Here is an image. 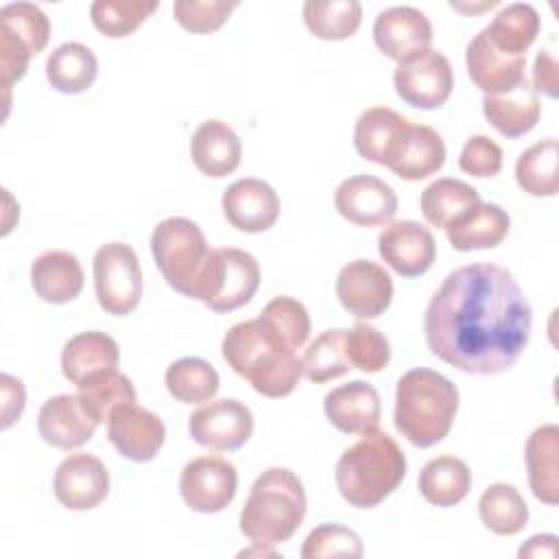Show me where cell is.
<instances>
[{
  "label": "cell",
  "mask_w": 559,
  "mask_h": 559,
  "mask_svg": "<svg viewBox=\"0 0 559 559\" xmlns=\"http://www.w3.org/2000/svg\"><path fill=\"white\" fill-rule=\"evenodd\" d=\"M459 411V389L428 367L406 371L395 386L393 424L417 448H430L450 432Z\"/></svg>",
  "instance_id": "cell-4"
},
{
  "label": "cell",
  "mask_w": 559,
  "mask_h": 559,
  "mask_svg": "<svg viewBox=\"0 0 559 559\" xmlns=\"http://www.w3.org/2000/svg\"><path fill=\"white\" fill-rule=\"evenodd\" d=\"M528 485L544 504L559 502V428L544 424L535 428L524 448Z\"/></svg>",
  "instance_id": "cell-27"
},
{
  "label": "cell",
  "mask_w": 559,
  "mask_h": 559,
  "mask_svg": "<svg viewBox=\"0 0 559 559\" xmlns=\"http://www.w3.org/2000/svg\"><path fill=\"white\" fill-rule=\"evenodd\" d=\"M518 557H533V559H539V557H557V535H535L531 537L524 546H520L518 550Z\"/></svg>",
  "instance_id": "cell-49"
},
{
  "label": "cell",
  "mask_w": 559,
  "mask_h": 559,
  "mask_svg": "<svg viewBox=\"0 0 559 559\" xmlns=\"http://www.w3.org/2000/svg\"><path fill=\"white\" fill-rule=\"evenodd\" d=\"M157 7V0H96L90 7V20L105 37H127Z\"/></svg>",
  "instance_id": "cell-41"
},
{
  "label": "cell",
  "mask_w": 559,
  "mask_h": 559,
  "mask_svg": "<svg viewBox=\"0 0 559 559\" xmlns=\"http://www.w3.org/2000/svg\"><path fill=\"white\" fill-rule=\"evenodd\" d=\"M221 205L227 223L247 234L271 229L282 210L277 192L255 177H245L227 186Z\"/></svg>",
  "instance_id": "cell-19"
},
{
  "label": "cell",
  "mask_w": 559,
  "mask_h": 559,
  "mask_svg": "<svg viewBox=\"0 0 559 559\" xmlns=\"http://www.w3.org/2000/svg\"><path fill=\"white\" fill-rule=\"evenodd\" d=\"M260 286L258 260L242 249H212L194 286L192 299L203 301L214 312H231L251 301Z\"/></svg>",
  "instance_id": "cell-7"
},
{
  "label": "cell",
  "mask_w": 559,
  "mask_h": 559,
  "mask_svg": "<svg viewBox=\"0 0 559 559\" xmlns=\"http://www.w3.org/2000/svg\"><path fill=\"white\" fill-rule=\"evenodd\" d=\"M96 419L85 411L79 393H61L46 400L37 413V430L41 439L59 450L85 445L96 432Z\"/></svg>",
  "instance_id": "cell-20"
},
{
  "label": "cell",
  "mask_w": 559,
  "mask_h": 559,
  "mask_svg": "<svg viewBox=\"0 0 559 559\" xmlns=\"http://www.w3.org/2000/svg\"><path fill=\"white\" fill-rule=\"evenodd\" d=\"M225 362L264 397H286L299 384L297 349L262 317L231 325L221 343Z\"/></svg>",
  "instance_id": "cell-2"
},
{
  "label": "cell",
  "mask_w": 559,
  "mask_h": 559,
  "mask_svg": "<svg viewBox=\"0 0 559 559\" xmlns=\"http://www.w3.org/2000/svg\"><path fill=\"white\" fill-rule=\"evenodd\" d=\"M478 515L496 535H518L528 522V507L513 485L493 483L478 500Z\"/></svg>",
  "instance_id": "cell-38"
},
{
  "label": "cell",
  "mask_w": 559,
  "mask_h": 559,
  "mask_svg": "<svg viewBox=\"0 0 559 559\" xmlns=\"http://www.w3.org/2000/svg\"><path fill=\"white\" fill-rule=\"evenodd\" d=\"M345 354L352 369L365 373H378L391 360L386 336L369 323H356L352 330H345Z\"/></svg>",
  "instance_id": "cell-42"
},
{
  "label": "cell",
  "mask_w": 559,
  "mask_h": 559,
  "mask_svg": "<svg viewBox=\"0 0 559 559\" xmlns=\"http://www.w3.org/2000/svg\"><path fill=\"white\" fill-rule=\"evenodd\" d=\"M380 258L402 277L424 275L435 258L437 242L428 227L417 221L389 223L378 236Z\"/></svg>",
  "instance_id": "cell-17"
},
{
  "label": "cell",
  "mask_w": 559,
  "mask_h": 559,
  "mask_svg": "<svg viewBox=\"0 0 559 559\" xmlns=\"http://www.w3.org/2000/svg\"><path fill=\"white\" fill-rule=\"evenodd\" d=\"M334 207L345 221L358 227H376L395 216L397 197L386 181L371 175H354L338 183Z\"/></svg>",
  "instance_id": "cell-16"
},
{
  "label": "cell",
  "mask_w": 559,
  "mask_h": 559,
  "mask_svg": "<svg viewBox=\"0 0 559 559\" xmlns=\"http://www.w3.org/2000/svg\"><path fill=\"white\" fill-rule=\"evenodd\" d=\"M328 421L345 435H367L380 426V395L373 384L352 380L323 397Z\"/></svg>",
  "instance_id": "cell-21"
},
{
  "label": "cell",
  "mask_w": 559,
  "mask_h": 559,
  "mask_svg": "<svg viewBox=\"0 0 559 559\" xmlns=\"http://www.w3.org/2000/svg\"><path fill=\"white\" fill-rule=\"evenodd\" d=\"M98 306L107 314L124 317L142 299V271L135 251L124 242L103 245L92 262Z\"/></svg>",
  "instance_id": "cell-9"
},
{
  "label": "cell",
  "mask_w": 559,
  "mask_h": 559,
  "mask_svg": "<svg viewBox=\"0 0 559 559\" xmlns=\"http://www.w3.org/2000/svg\"><path fill=\"white\" fill-rule=\"evenodd\" d=\"M31 286L48 304H68L83 290V269L74 253L50 249L31 264Z\"/></svg>",
  "instance_id": "cell-25"
},
{
  "label": "cell",
  "mask_w": 559,
  "mask_h": 559,
  "mask_svg": "<svg viewBox=\"0 0 559 559\" xmlns=\"http://www.w3.org/2000/svg\"><path fill=\"white\" fill-rule=\"evenodd\" d=\"M498 2L496 0H489V2H483V4H478V7H461V4H456V2H450V7L452 9H456V11H483V9H491V7H496Z\"/></svg>",
  "instance_id": "cell-51"
},
{
  "label": "cell",
  "mask_w": 559,
  "mask_h": 559,
  "mask_svg": "<svg viewBox=\"0 0 559 559\" xmlns=\"http://www.w3.org/2000/svg\"><path fill=\"white\" fill-rule=\"evenodd\" d=\"M459 166L472 177H496L502 168V148L487 135H472L461 148Z\"/></svg>",
  "instance_id": "cell-46"
},
{
  "label": "cell",
  "mask_w": 559,
  "mask_h": 559,
  "mask_svg": "<svg viewBox=\"0 0 559 559\" xmlns=\"http://www.w3.org/2000/svg\"><path fill=\"white\" fill-rule=\"evenodd\" d=\"M50 37V20L33 2H9L0 9V74L9 94L20 81L28 61L41 52Z\"/></svg>",
  "instance_id": "cell-8"
},
{
  "label": "cell",
  "mask_w": 559,
  "mask_h": 559,
  "mask_svg": "<svg viewBox=\"0 0 559 559\" xmlns=\"http://www.w3.org/2000/svg\"><path fill=\"white\" fill-rule=\"evenodd\" d=\"M465 66L472 83L485 94H502L520 85L526 74V57H515L498 50L485 31L474 35L465 50Z\"/></svg>",
  "instance_id": "cell-22"
},
{
  "label": "cell",
  "mask_w": 559,
  "mask_h": 559,
  "mask_svg": "<svg viewBox=\"0 0 559 559\" xmlns=\"http://www.w3.org/2000/svg\"><path fill=\"white\" fill-rule=\"evenodd\" d=\"M365 548L360 537L341 524H321L312 528L301 546L304 559H334V557H347L358 559L362 557Z\"/></svg>",
  "instance_id": "cell-43"
},
{
  "label": "cell",
  "mask_w": 559,
  "mask_h": 559,
  "mask_svg": "<svg viewBox=\"0 0 559 559\" xmlns=\"http://www.w3.org/2000/svg\"><path fill=\"white\" fill-rule=\"evenodd\" d=\"M509 214L496 203H478L445 227L448 242L456 251L493 249L509 234Z\"/></svg>",
  "instance_id": "cell-28"
},
{
  "label": "cell",
  "mask_w": 559,
  "mask_h": 559,
  "mask_svg": "<svg viewBox=\"0 0 559 559\" xmlns=\"http://www.w3.org/2000/svg\"><path fill=\"white\" fill-rule=\"evenodd\" d=\"M295 349H301L310 336V317L306 306L288 295L273 297L260 312Z\"/></svg>",
  "instance_id": "cell-44"
},
{
  "label": "cell",
  "mask_w": 559,
  "mask_h": 559,
  "mask_svg": "<svg viewBox=\"0 0 559 559\" xmlns=\"http://www.w3.org/2000/svg\"><path fill=\"white\" fill-rule=\"evenodd\" d=\"M393 85L406 105L417 109H437L452 94V66L443 52L428 48L397 63L393 72Z\"/></svg>",
  "instance_id": "cell-10"
},
{
  "label": "cell",
  "mask_w": 559,
  "mask_h": 559,
  "mask_svg": "<svg viewBox=\"0 0 559 559\" xmlns=\"http://www.w3.org/2000/svg\"><path fill=\"white\" fill-rule=\"evenodd\" d=\"M559 144L555 138H546L528 146L515 162L518 186L533 197H555L559 190Z\"/></svg>",
  "instance_id": "cell-36"
},
{
  "label": "cell",
  "mask_w": 559,
  "mask_h": 559,
  "mask_svg": "<svg viewBox=\"0 0 559 559\" xmlns=\"http://www.w3.org/2000/svg\"><path fill=\"white\" fill-rule=\"evenodd\" d=\"M107 435L120 456L133 463L153 461L166 441L164 421L135 402L114 408L107 421Z\"/></svg>",
  "instance_id": "cell-15"
},
{
  "label": "cell",
  "mask_w": 559,
  "mask_h": 559,
  "mask_svg": "<svg viewBox=\"0 0 559 559\" xmlns=\"http://www.w3.org/2000/svg\"><path fill=\"white\" fill-rule=\"evenodd\" d=\"M417 487L426 502L435 507H454L469 493L472 472L465 461L443 454L430 459L421 467Z\"/></svg>",
  "instance_id": "cell-31"
},
{
  "label": "cell",
  "mask_w": 559,
  "mask_h": 559,
  "mask_svg": "<svg viewBox=\"0 0 559 559\" xmlns=\"http://www.w3.org/2000/svg\"><path fill=\"white\" fill-rule=\"evenodd\" d=\"M190 157L205 177L218 179L238 168L242 144L227 122L210 118L201 122L192 133Z\"/></svg>",
  "instance_id": "cell-24"
},
{
  "label": "cell",
  "mask_w": 559,
  "mask_h": 559,
  "mask_svg": "<svg viewBox=\"0 0 559 559\" xmlns=\"http://www.w3.org/2000/svg\"><path fill=\"white\" fill-rule=\"evenodd\" d=\"M120 360L118 343L98 330L74 334L61 352V371L72 384H81L85 378L98 371L116 369Z\"/></svg>",
  "instance_id": "cell-29"
},
{
  "label": "cell",
  "mask_w": 559,
  "mask_h": 559,
  "mask_svg": "<svg viewBox=\"0 0 559 559\" xmlns=\"http://www.w3.org/2000/svg\"><path fill=\"white\" fill-rule=\"evenodd\" d=\"M533 312L515 277L498 264L474 262L452 271L424 314L428 349L476 376L511 369L531 336Z\"/></svg>",
  "instance_id": "cell-1"
},
{
  "label": "cell",
  "mask_w": 559,
  "mask_h": 559,
  "mask_svg": "<svg viewBox=\"0 0 559 559\" xmlns=\"http://www.w3.org/2000/svg\"><path fill=\"white\" fill-rule=\"evenodd\" d=\"M308 500L299 476L286 467L264 469L240 511V531L253 544L288 542L306 518Z\"/></svg>",
  "instance_id": "cell-5"
},
{
  "label": "cell",
  "mask_w": 559,
  "mask_h": 559,
  "mask_svg": "<svg viewBox=\"0 0 559 559\" xmlns=\"http://www.w3.org/2000/svg\"><path fill=\"white\" fill-rule=\"evenodd\" d=\"M238 472L223 456H199L186 463L179 476L183 502L197 513H218L236 496Z\"/></svg>",
  "instance_id": "cell-12"
},
{
  "label": "cell",
  "mask_w": 559,
  "mask_h": 559,
  "mask_svg": "<svg viewBox=\"0 0 559 559\" xmlns=\"http://www.w3.org/2000/svg\"><path fill=\"white\" fill-rule=\"evenodd\" d=\"M443 162L445 144L441 135L432 127L411 122L395 159L389 164V170L400 179L419 181L441 170Z\"/></svg>",
  "instance_id": "cell-30"
},
{
  "label": "cell",
  "mask_w": 559,
  "mask_h": 559,
  "mask_svg": "<svg viewBox=\"0 0 559 559\" xmlns=\"http://www.w3.org/2000/svg\"><path fill=\"white\" fill-rule=\"evenodd\" d=\"M406 476V456L397 441L373 430L349 445L336 461V489L349 507L373 509L391 496Z\"/></svg>",
  "instance_id": "cell-3"
},
{
  "label": "cell",
  "mask_w": 559,
  "mask_h": 559,
  "mask_svg": "<svg viewBox=\"0 0 559 559\" xmlns=\"http://www.w3.org/2000/svg\"><path fill=\"white\" fill-rule=\"evenodd\" d=\"M373 41L384 57L402 63L430 48L432 24L415 7H389L373 22Z\"/></svg>",
  "instance_id": "cell-18"
},
{
  "label": "cell",
  "mask_w": 559,
  "mask_h": 559,
  "mask_svg": "<svg viewBox=\"0 0 559 559\" xmlns=\"http://www.w3.org/2000/svg\"><path fill=\"white\" fill-rule=\"evenodd\" d=\"M79 397L96 424L109 421L114 408L135 402L133 382L118 369L92 373L79 384Z\"/></svg>",
  "instance_id": "cell-39"
},
{
  "label": "cell",
  "mask_w": 559,
  "mask_h": 559,
  "mask_svg": "<svg viewBox=\"0 0 559 559\" xmlns=\"http://www.w3.org/2000/svg\"><path fill=\"white\" fill-rule=\"evenodd\" d=\"M188 432L203 448L216 452L238 450L253 435V415L249 406L234 397L214 400L188 417Z\"/></svg>",
  "instance_id": "cell-11"
},
{
  "label": "cell",
  "mask_w": 559,
  "mask_h": 559,
  "mask_svg": "<svg viewBox=\"0 0 559 559\" xmlns=\"http://www.w3.org/2000/svg\"><path fill=\"white\" fill-rule=\"evenodd\" d=\"M557 59L550 50H539L533 63V90L546 94L548 98L559 96V72H557Z\"/></svg>",
  "instance_id": "cell-47"
},
{
  "label": "cell",
  "mask_w": 559,
  "mask_h": 559,
  "mask_svg": "<svg viewBox=\"0 0 559 559\" xmlns=\"http://www.w3.org/2000/svg\"><path fill=\"white\" fill-rule=\"evenodd\" d=\"M242 557H249V555H262V557H277V552L273 550V546H266V544H253L251 548H247V550H242L240 552Z\"/></svg>",
  "instance_id": "cell-50"
},
{
  "label": "cell",
  "mask_w": 559,
  "mask_h": 559,
  "mask_svg": "<svg viewBox=\"0 0 559 559\" xmlns=\"http://www.w3.org/2000/svg\"><path fill=\"white\" fill-rule=\"evenodd\" d=\"M0 382H2V428L7 430L9 426L15 424V419H20L24 411L26 393L20 378L2 373Z\"/></svg>",
  "instance_id": "cell-48"
},
{
  "label": "cell",
  "mask_w": 559,
  "mask_h": 559,
  "mask_svg": "<svg viewBox=\"0 0 559 559\" xmlns=\"http://www.w3.org/2000/svg\"><path fill=\"white\" fill-rule=\"evenodd\" d=\"M483 114L498 133L507 138H520L537 124L542 105L531 81L524 79L509 92L485 94Z\"/></svg>",
  "instance_id": "cell-26"
},
{
  "label": "cell",
  "mask_w": 559,
  "mask_h": 559,
  "mask_svg": "<svg viewBox=\"0 0 559 559\" xmlns=\"http://www.w3.org/2000/svg\"><path fill=\"white\" fill-rule=\"evenodd\" d=\"M164 382L168 393L183 404L210 402L221 386L216 369L197 356H186L170 362Z\"/></svg>",
  "instance_id": "cell-37"
},
{
  "label": "cell",
  "mask_w": 559,
  "mask_h": 559,
  "mask_svg": "<svg viewBox=\"0 0 559 559\" xmlns=\"http://www.w3.org/2000/svg\"><path fill=\"white\" fill-rule=\"evenodd\" d=\"M480 203V194L476 188L461 179L441 177L428 183L419 197V207L424 218L435 227H450L459 216H463L469 207Z\"/></svg>",
  "instance_id": "cell-33"
},
{
  "label": "cell",
  "mask_w": 559,
  "mask_h": 559,
  "mask_svg": "<svg viewBox=\"0 0 559 559\" xmlns=\"http://www.w3.org/2000/svg\"><path fill=\"white\" fill-rule=\"evenodd\" d=\"M55 498L70 511H90L109 493V472L105 463L87 452L66 456L52 478Z\"/></svg>",
  "instance_id": "cell-14"
},
{
  "label": "cell",
  "mask_w": 559,
  "mask_h": 559,
  "mask_svg": "<svg viewBox=\"0 0 559 559\" xmlns=\"http://www.w3.org/2000/svg\"><path fill=\"white\" fill-rule=\"evenodd\" d=\"M483 31L498 50L526 57V50L539 33V13L528 2H513L507 4Z\"/></svg>",
  "instance_id": "cell-34"
},
{
  "label": "cell",
  "mask_w": 559,
  "mask_h": 559,
  "mask_svg": "<svg viewBox=\"0 0 559 559\" xmlns=\"http://www.w3.org/2000/svg\"><path fill=\"white\" fill-rule=\"evenodd\" d=\"M210 251L201 227L186 216L164 218L151 234V253L159 273L170 288L190 299Z\"/></svg>",
  "instance_id": "cell-6"
},
{
  "label": "cell",
  "mask_w": 559,
  "mask_h": 559,
  "mask_svg": "<svg viewBox=\"0 0 559 559\" xmlns=\"http://www.w3.org/2000/svg\"><path fill=\"white\" fill-rule=\"evenodd\" d=\"M336 297L356 319H376L391 306L393 282L380 264L358 258L338 271Z\"/></svg>",
  "instance_id": "cell-13"
},
{
  "label": "cell",
  "mask_w": 559,
  "mask_h": 559,
  "mask_svg": "<svg viewBox=\"0 0 559 559\" xmlns=\"http://www.w3.org/2000/svg\"><path fill=\"white\" fill-rule=\"evenodd\" d=\"M301 15L314 37L341 41L358 31L362 7L356 0H308Z\"/></svg>",
  "instance_id": "cell-35"
},
{
  "label": "cell",
  "mask_w": 559,
  "mask_h": 559,
  "mask_svg": "<svg viewBox=\"0 0 559 559\" xmlns=\"http://www.w3.org/2000/svg\"><path fill=\"white\" fill-rule=\"evenodd\" d=\"M236 7L238 0H177L173 15L186 31L203 35L218 31Z\"/></svg>",
  "instance_id": "cell-45"
},
{
  "label": "cell",
  "mask_w": 559,
  "mask_h": 559,
  "mask_svg": "<svg viewBox=\"0 0 559 559\" xmlns=\"http://www.w3.org/2000/svg\"><path fill=\"white\" fill-rule=\"evenodd\" d=\"M98 59L79 41L57 46L46 59V79L61 94H81L96 81Z\"/></svg>",
  "instance_id": "cell-32"
},
{
  "label": "cell",
  "mask_w": 559,
  "mask_h": 559,
  "mask_svg": "<svg viewBox=\"0 0 559 559\" xmlns=\"http://www.w3.org/2000/svg\"><path fill=\"white\" fill-rule=\"evenodd\" d=\"M408 127L411 122L402 114L389 107H369L356 120L354 146L362 159L389 168L408 133Z\"/></svg>",
  "instance_id": "cell-23"
},
{
  "label": "cell",
  "mask_w": 559,
  "mask_h": 559,
  "mask_svg": "<svg viewBox=\"0 0 559 559\" xmlns=\"http://www.w3.org/2000/svg\"><path fill=\"white\" fill-rule=\"evenodd\" d=\"M349 369L352 365L345 354V330H325L301 356V373L314 384L341 378Z\"/></svg>",
  "instance_id": "cell-40"
}]
</instances>
